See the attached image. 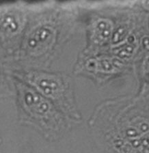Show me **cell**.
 Wrapping results in <instances>:
<instances>
[{"label": "cell", "instance_id": "cell-7", "mask_svg": "<svg viewBox=\"0 0 149 153\" xmlns=\"http://www.w3.org/2000/svg\"><path fill=\"white\" fill-rule=\"evenodd\" d=\"M98 70L104 72H111L114 69V66L112 63L108 59H101L99 62H97V66Z\"/></svg>", "mask_w": 149, "mask_h": 153}, {"label": "cell", "instance_id": "cell-10", "mask_svg": "<svg viewBox=\"0 0 149 153\" xmlns=\"http://www.w3.org/2000/svg\"><path fill=\"white\" fill-rule=\"evenodd\" d=\"M131 143L134 148H139L141 146V140H133Z\"/></svg>", "mask_w": 149, "mask_h": 153}, {"label": "cell", "instance_id": "cell-8", "mask_svg": "<svg viewBox=\"0 0 149 153\" xmlns=\"http://www.w3.org/2000/svg\"><path fill=\"white\" fill-rule=\"evenodd\" d=\"M134 48L132 45H127L118 52V56L121 58H128L133 54Z\"/></svg>", "mask_w": 149, "mask_h": 153}, {"label": "cell", "instance_id": "cell-4", "mask_svg": "<svg viewBox=\"0 0 149 153\" xmlns=\"http://www.w3.org/2000/svg\"><path fill=\"white\" fill-rule=\"evenodd\" d=\"M2 27L10 32H14L18 29L19 25L13 16H6L2 21Z\"/></svg>", "mask_w": 149, "mask_h": 153}, {"label": "cell", "instance_id": "cell-9", "mask_svg": "<svg viewBox=\"0 0 149 153\" xmlns=\"http://www.w3.org/2000/svg\"><path fill=\"white\" fill-rule=\"evenodd\" d=\"M126 134L128 137H136L139 135L138 131L134 128H130L127 129L126 131Z\"/></svg>", "mask_w": 149, "mask_h": 153}, {"label": "cell", "instance_id": "cell-2", "mask_svg": "<svg viewBox=\"0 0 149 153\" xmlns=\"http://www.w3.org/2000/svg\"><path fill=\"white\" fill-rule=\"evenodd\" d=\"M51 35V30L49 27H42L38 30L37 33L28 41L29 46L34 49L38 45L45 42Z\"/></svg>", "mask_w": 149, "mask_h": 153}, {"label": "cell", "instance_id": "cell-5", "mask_svg": "<svg viewBox=\"0 0 149 153\" xmlns=\"http://www.w3.org/2000/svg\"><path fill=\"white\" fill-rule=\"evenodd\" d=\"M128 33L127 29L124 27H120L115 31L112 35V42L114 45H117L122 42L125 39Z\"/></svg>", "mask_w": 149, "mask_h": 153}, {"label": "cell", "instance_id": "cell-12", "mask_svg": "<svg viewBox=\"0 0 149 153\" xmlns=\"http://www.w3.org/2000/svg\"><path fill=\"white\" fill-rule=\"evenodd\" d=\"M112 64L113 66H116V67H118V66H120L122 64V62L118 60V59H115L113 60V62H112Z\"/></svg>", "mask_w": 149, "mask_h": 153}, {"label": "cell", "instance_id": "cell-11", "mask_svg": "<svg viewBox=\"0 0 149 153\" xmlns=\"http://www.w3.org/2000/svg\"><path fill=\"white\" fill-rule=\"evenodd\" d=\"M142 43H143V45H144V47H145V49H148V39L147 37H145V38H144Z\"/></svg>", "mask_w": 149, "mask_h": 153}, {"label": "cell", "instance_id": "cell-6", "mask_svg": "<svg viewBox=\"0 0 149 153\" xmlns=\"http://www.w3.org/2000/svg\"><path fill=\"white\" fill-rule=\"evenodd\" d=\"M41 98L39 96L34 94L31 92H28L27 94L25 95V101L26 105L30 107V108L32 109L33 110H35L37 107L42 101Z\"/></svg>", "mask_w": 149, "mask_h": 153}, {"label": "cell", "instance_id": "cell-1", "mask_svg": "<svg viewBox=\"0 0 149 153\" xmlns=\"http://www.w3.org/2000/svg\"><path fill=\"white\" fill-rule=\"evenodd\" d=\"M112 27L111 22L105 19L98 21L95 32V37L97 42H103L105 41L111 34Z\"/></svg>", "mask_w": 149, "mask_h": 153}, {"label": "cell", "instance_id": "cell-13", "mask_svg": "<svg viewBox=\"0 0 149 153\" xmlns=\"http://www.w3.org/2000/svg\"><path fill=\"white\" fill-rule=\"evenodd\" d=\"M141 131L142 132H146L148 131V124L146 123H143L141 124Z\"/></svg>", "mask_w": 149, "mask_h": 153}, {"label": "cell", "instance_id": "cell-3", "mask_svg": "<svg viewBox=\"0 0 149 153\" xmlns=\"http://www.w3.org/2000/svg\"><path fill=\"white\" fill-rule=\"evenodd\" d=\"M38 85L42 92L47 96L53 95L57 89V83L56 81L48 79H42Z\"/></svg>", "mask_w": 149, "mask_h": 153}]
</instances>
